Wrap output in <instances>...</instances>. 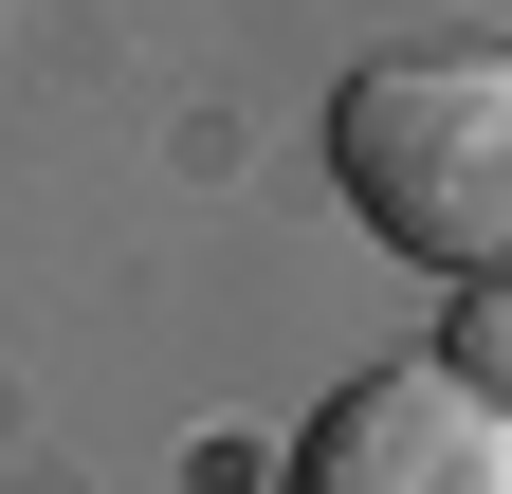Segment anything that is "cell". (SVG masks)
<instances>
[{"label": "cell", "mask_w": 512, "mask_h": 494, "mask_svg": "<svg viewBox=\"0 0 512 494\" xmlns=\"http://www.w3.org/2000/svg\"><path fill=\"white\" fill-rule=\"evenodd\" d=\"M275 494H512V403L458 348H403V366H366V385L311 403Z\"/></svg>", "instance_id": "7a4b0ae2"}, {"label": "cell", "mask_w": 512, "mask_h": 494, "mask_svg": "<svg viewBox=\"0 0 512 494\" xmlns=\"http://www.w3.org/2000/svg\"><path fill=\"white\" fill-rule=\"evenodd\" d=\"M330 183L384 257L494 275L512 257V55H366L330 92Z\"/></svg>", "instance_id": "6da1fadb"}, {"label": "cell", "mask_w": 512, "mask_h": 494, "mask_svg": "<svg viewBox=\"0 0 512 494\" xmlns=\"http://www.w3.org/2000/svg\"><path fill=\"white\" fill-rule=\"evenodd\" d=\"M439 348H458L476 385L512 403V257H494V275H458V330H439Z\"/></svg>", "instance_id": "3957f363"}]
</instances>
